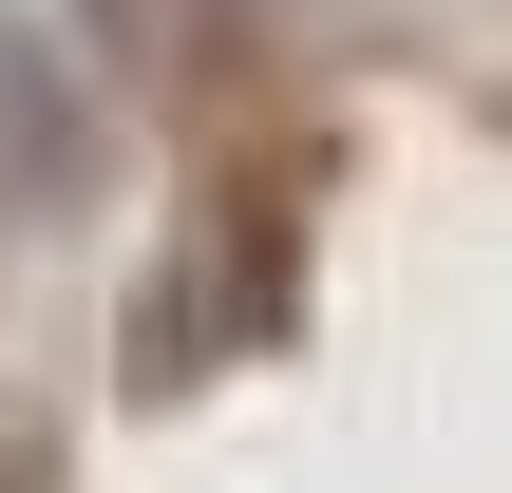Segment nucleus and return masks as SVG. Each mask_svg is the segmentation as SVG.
Returning <instances> with one entry per match:
<instances>
[{
	"instance_id": "obj_1",
	"label": "nucleus",
	"mask_w": 512,
	"mask_h": 493,
	"mask_svg": "<svg viewBox=\"0 0 512 493\" xmlns=\"http://www.w3.org/2000/svg\"><path fill=\"white\" fill-rule=\"evenodd\" d=\"M95 19H114L133 76H190V38H209V0H95Z\"/></svg>"
}]
</instances>
